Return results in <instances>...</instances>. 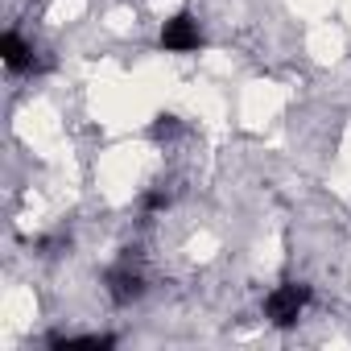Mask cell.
<instances>
[{"label":"cell","instance_id":"1","mask_svg":"<svg viewBox=\"0 0 351 351\" xmlns=\"http://www.w3.org/2000/svg\"><path fill=\"white\" fill-rule=\"evenodd\" d=\"M306 306H310V285L285 281V285H277V289L265 298V318L285 330V326H293V322L306 314Z\"/></svg>","mask_w":351,"mask_h":351},{"label":"cell","instance_id":"4","mask_svg":"<svg viewBox=\"0 0 351 351\" xmlns=\"http://www.w3.org/2000/svg\"><path fill=\"white\" fill-rule=\"evenodd\" d=\"M0 58H5V66L9 71H25L29 62H34V50L21 42V34H0Z\"/></svg>","mask_w":351,"mask_h":351},{"label":"cell","instance_id":"6","mask_svg":"<svg viewBox=\"0 0 351 351\" xmlns=\"http://www.w3.org/2000/svg\"><path fill=\"white\" fill-rule=\"evenodd\" d=\"M141 207H145V211H165V207H169V195L153 191V195H145V199H141Z\"/></svg>","mask_w":351,"mask_h":351},{"label":"cell","instance_id":"2","mask_svg":"<svg viewBox=\"0 0 351 351\" xmlns=\"http://www.w3.org/2000/svg\"><path fill=\"white\" fill-rule=\"evenodd\" d=\"M161 46L173 50V54H191V50H199V46H203L199 21H195L191 13H173V17L161 25Z\"/></svg>","mask_w":351,"mask_h":351},{"label":"cell","instance_id":"5","mask_svg":"<svg viewBox=\"0 0 351 351\" xmlns=\"http://www.w3.org/2000/svg\"><path fill=\"white\" fill-rule=\"evenodd\" d=\"M112 335H58L50 339V347H112Z\"/></svg>","mask_w":351,"mask_h":351},{"label":"cell","instance_id":"7","mask_svg":"<svg viewBox=\"0 0 351 351\" xmlns=\"http://www.w3.org/2000/svg\"><path fill=\"white\" fill-rule=\"evenodd\" d=\"M173 132H178V120H173V116H157L153 136H173Z\"/></svg>","mask_w":351,"mask_h":351},{"label":"cell","instance_id":"3","mask_svg":"<svg viewBox=\"0 0 351 351\" xmlns=\"http://www.w3.org/2000/svg\"><path fill=\"white\" fill-rule=\"evenodd\" d=\"M141 293H145V277H141L136 269L116 265V269L108 273V298H112L116 306H128V302H136Z\"/></svg>","mask_w":351,"mask_h":351}]
</instances>
